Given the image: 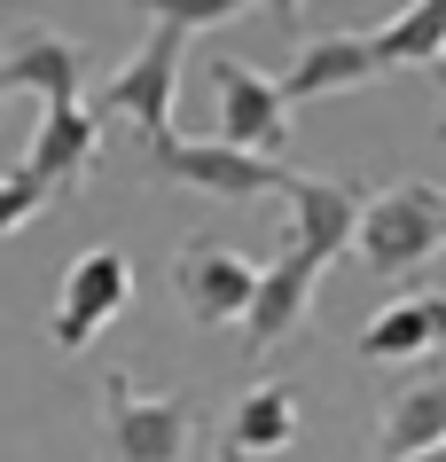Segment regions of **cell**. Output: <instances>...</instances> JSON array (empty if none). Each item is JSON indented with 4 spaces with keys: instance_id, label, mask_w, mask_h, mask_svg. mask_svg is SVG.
<instances>
[{
    "instance_id": "6da1fadb",
    "label": "cell",
    "mask_w": 446,
    "mask_h": 462,
    "mask_svg": "<svg viewBox=\"0 0 446 462\" xmlns=\"http://www.w3.org/2000/svg\"><path fill=\"white\" fill-rule=\"evenodd\" d=\"M235 16H243L235 0H220V8H149V16H141V32H149L141 55H133L86 110H95V118H133V125H141V142H173L180 48H188L196 32H212V24H235Z\"/></svg>"
},
{
    "instance_id": "7a4b0ae2",
    "label": "cell",
    "mask_w": 446,
    "mask_h": 462,
    "mask_svg": "<svg viewBox=\"0 0 446 462\" xmlns=\"http://www.w3.org/2000/svg\"><path fill=\"white\" fill-rule=\"evenodd\" d=\"M149 180L165 189H196V196H220V204H250V196H282L297 180L282 157H250V149H227L220 134L212 142H149L141 157Z\"/></svg>"
},
{
    "instance_id": "3957f363",
    "label": "cell",
    "mask_w": 446,
    "mask_h": 462,
    "mask_svg": "<svg viewBox=\"0 0 446 462\" xmlns=\"http://www.w3.org/2000/svg\"><path fill=\"white\" fill-rule=\"evenodd\" d=\"M439 244H446V189H431V180H392L360 219V259L376 282L415 274Z\"/></svg>"
},
{
    "instance_id": "277c9868",
    "label": "cell",
    "mask_w": 446,
    "mask_h": 462,
    "mask_svg": "<svg viewBox=\"0 0 446 462\" xmlns=\"http://www.w3.org/2000/svg\"><path fill=\"white\" fill-rule=\"evenodd\" d=\"M204 423H196L188 400L125 384V368L102 376V439H110V462H188V439Z\"/></svg>"
},
{
    "instance_id": "5b68a950",
    "label": "cell",
    "mask_w": 446,
    "mask_h": 462,
    "mask_svg": "<svg viewBox=\"0 0 446 462\" xmlns=\"http://www.w3.org/2000/svg\"><path fill=\"white\" fill-rule=\"evenodd\" d=\"M133 306V259L110 244L95 251H78L71 274H63V291H55V321H48V337L63 345V353H86V345L110 329V321Z\"/></svg>"
},
{
    "instance_id": "8992f818",
    "label": "cell",
    "mask_w": 446,
    "mask_h": 462,
    "mask_svg": "<svg viewBox=\"0 0 446 462\" xmlns=\"http://www.w3.org/2000/svg\"><path fill=\"white\" fill-rule=\"evenodd\" d=\"M212 95H220V142L227 149L282 157V142H290V95H282V79L250 71L243 55H220L212 63Z\"/></svg>"
},
{
    "instance_id": "52a82bcc",
    "label": "cell",
    "mask_w": 446,
    "mask_h": 462,
    "mask_svg": "<svg viewBox=\"0 0 446 462\" xmlns=\"http://www.w3.org/2000/svg\"><path fill=\"white\" fill-rule=\"evenodd\" d=\"M173 298L188 306V321H235L250 314V298H259V267H243L220 236H188L173 251Z\"/></svg>"
},
{
    "instance_id": "ba28073f",
    "label": "cell",
    "mask_w": 446,
    "mask_h": 462,
    "mask_svg": "<svg viewBox=\"0 0 446 462\" xmlns=\"http://www.w3.org/2000/svg\"><path fill=\"white\" fill-rule=\"evenodd\" d=\"M290 251H305L314 267H337V251L360 244V219H369V196H360V180H322V172H297L290 189Z\"/></svg>"
},
{
    "instance_id": "9c48e42d",
    "label": "cell",
    "mask_w": 446,
    "mask_h": 462,
    "mask_svg": "<svg viewBox=\"0 0 446 462\" xmlns=\"http://www.w3.org/2000/svg\"><path fill=\"white\" fill-rule=\"evenodd\" d=\"M16 87H32L48 110H78L86 48L63 40V32H48V24H16V40L0 48V95H16Z\"/></svg>"
},
{
    "instance_id": "30bf717a",
    "label": "cell",
    "mask_w": 446,
    "mask_h": 462,
    "mask_svg": "<svg viewBox=\"0 0 446 462\" xmlns=\"http://www.w3.org/2000/svg\"><path fill=\"white\" fill-rule=\"evenodd\" d=\"M314 291H322V267H314L305 251L282 244V251H274V267H259V298H250V314H243V345H250V353H274L290 329H305Z\"/></svg>"
},
{
    "instance_id": "8fae6325",
    "label": "cell",
    "mask_w": 446,
    "mask_h": 462,
    "mask_svg": "<svg viewBox=\"0 0 446 462\" xmlns=\"http://www.w3.org/2000/svg\"><path fill=\"white\" fill-rule=\"evenodd\" d=\"M102 157V118L78 102V110H40V134L24 149V172L40 180L48 196H78L86 189V172Z\"/></svg>"
},
{
    "instance_id": "7c38bea8",
    "label": "cell",
    "mask_w": 446,
    "mask_h": 462,
    "mask_svg": "<svg viewBox=\"0 0 446 462\" xmlns=\"http://www.w3.org/2000/svg\"><path fill=\"white\" fill-rule=\"evenodd\" d=\"M369 79H384L369 32H314V40L290 55L282 95L290 102H322V95H345V87H369Z\"/></svg>"
},
{
    "instance_id": "4fadbf2b",
    "label": "cell",
    "mask_w": 446,
    "mask_h": 462,
    "mask_svg": "<svg viewBox=\"0 0 446 462\" xmlns=\"http://www.w3.org/2000/svg\"><path fill=\"white\" fill-rule=\"evenodd\" d=\"M352 345H360V361H423V353H439L446 345V291H407Z\"/></svg>"
},
{
    "instance_id": "5bb4252c",
    "label": "cell",
    "mask_w": 446,
    "mask_h": 462,
    "mask_svg": "<svg viewBox=\"0 0 446 462\" xmlns=\"http://www.w3.org/2000/svg\"><path fill=\"white\" fill-rule=\"evenodd\" d=\"M297 439V392L290 384H250L243 400H235V415H227V447L235 455H282Z\"/></svg>"
},
{
    "instance_id": "9a60e30c",
    "label": "cell",
    "mask_w": 446,
    "mask_h": 462,
    "mask_svg": "<svg viewBox=\"0 0 446 462\" xmlns=\"http://www.w3.org/2000/svg\"><path fill=\"white\" fill-rule=\"evenodd\" d=\"M376 40V63L384 71H431L446 55V0H415V8H399L384 24L369 32Z\"/></svg>"
},
{
    "instance_id": "2e32d148",
    "label": "cell",
    "mask_w": 446,
    "mask_h": 462,
    "mask_svg": "<svg viewBox=\"0 0 446 462\" xmlns=\"http://www.w3.org/2000/svg\"><path fill=\"white\" fill-rule=\"evenodd\" d=\"M431 447H446V384H407L392 400V415H384L376 455L384 462H415V455H431Z\"/></svg>"
},
{
    "instance_id": "e0dca14e",
    "label": "cell",
    "mask_w": 446,
    "mask_h": 462,
    "mask_svg": "<svg viewBox=\"0 0 446 462\" xmlns=\"http://www.w3.org/2000/svg\"><path fill=\"white\" fill-rule=\"evenodd\" d=\"M48 204H55V196L40 189L24 165H16V172H0V236H16V227H24V219H40Z\"/></svg>"
},
{
    "instance_id": "ac0fdd59",
    "label": "cell",
    "mask_w": 446,
    "mask_h": 462,
    "mask_svg": "<svg viewBox=\"0 0 446 462\" xmlns=\"http://www.w3.org/2000/svg\"><path fill=\"white\" fill-rule=\"evenodd\" d=\"M431 95H439V110H446V55L431 63Z\"/></svg>"
},
{
    "instance_id": "d6986e66",
    "label": "cell",
    "mask_w": 446,
    "mask_h": 462,
    "mask_svg": "<svg viewBox=\"0 0 446 462\" xmlns=\"http://www.w3.org/2000/svg\"><path fill=\"white\" fill-rule=\"evenodd\" d=\"M212 462H243V455H235V447H220V455H212Z\"/></svg>"
},
{
    "instance_id": "ffe728a7",
    "label": "cell",
    "mask_w": 446,
    "mask_h": 462,
    "mask_svg": "<svg viewBox=\"0 0 446 462\" xmlns=\"http://www.w3.org/2000/svg\"><path fill=\"white\" fill-rule=\"evenodd\" d=\"M415 462H446V447H431V455H415Z\"/></svg>"
},
{
    "instance_id": "44dd1931",
    "label": "cell",
    "mask_w": 446,
    "mask_h": 462,
    "mask_svg": "<svg viewBox=\"0 0 446 462\" xmlns=\"http://www.w3.org/2000/svg\"><path fill=\"white\" fill-rule=\"evenodd\" d=\"M439 118H446V110H439Z\"/></svg>"
}]
</instances>
